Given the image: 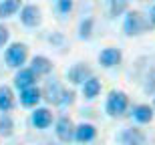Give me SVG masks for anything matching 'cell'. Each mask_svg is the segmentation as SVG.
Here are the masks:
<instances>
[{"mask_svg":"<svg viewBox=\"0 0 155 145\" xmlns=\"http://www.w3.org/2000/svg\"><path fill=\"white\" fill-rule=\"evenodd\" d=\"M20 20H22L24 26H38L40 24V10L35 4L24 6L22 12H20Z\"/></svg>","mask_w":155,"mask_h":145,"instance_id":"cell-7","label":"cell"},{"mask_svg":"<svg viewBox=\"0 0 155 145\" xmlns=\"http://www.w3.org/2000/svg\"><path fill=\"white\" fill-rule=\"evenodd\" d=\"M95 135H97V129L93 127L91 123H83L79 127L75 129V139L79 143H87V141H93L95 139Z\"/></svg>","mask_w":155,"mask_h":145,"instance_id":"cell-11","label":"cell"},{"mask_svg":"<svg viewBox=\"0 0 155 145\" xmlns=\"http://www.w3.org/2000/svg\"><path fill=\"white\" fill-rule=\"evenodd\" d=\"M121 145H145V133L139 129H125L119 137Z\"/></svg>","mask_w":155,"mask_h":145,"instance_id":"cell-6","label":"cell"},{"mask_svg":"<svg viewBox=\"0 0 155 145\" xmlns=\"http://www.w3.org/2000/svg\"><path fill=\"white\" fill-rule=\"evenodd\" d=\"M24 61H26V47L24 44L14 42V44H10L6 48V63H8V67L18 69L20 64H24Z\"/></svg>","mask_w":155,"mask_h":145,"instance_id":"cell-2","label":"cell"},{"mask_svg":"<svg viewBox=\"0 0 155 145\" xmlns=\"http://www.w3.org/2000/svg\"><path fill=\"white\" fill-rule=\"evenodd\" d=\"M8 41V28L0 24V47H4V42Z\"/></svg>","mask_w":155,"mask_h":145,"instance_id":"cell-25","label":"cell"},{"mask_svg":"<svg viewBox=\"0 0 155 145\" xmlns=\"http://www.w3.org/2000/svg\"><path fill=\"white\" fill-rule=\"evenodd\" d=\"M73 101H75V93H73V91H64L61 105H69V103H73Z\"/></svg>","mask_w":155,"mask_h":145,"instance_id":"cell-24","label":"cell"},{"mask_svg":"<svg viewBox=\"0 0 155 145\" xmlns=\"http://www.w3.org/2000/svg\"><path fill=\"white\" fill-rule=\"evenodd\" d=\"M36 81V75L32 73L30 69H20L16 73V77H14V85H16L20 91H24V89H30L32 85H35Z\"/></svg>","mask_w":155,"mask_h":145,"instance_id":"cell-8","label":"cell"},{"mask_svg":"<svg viewBox=\"0 0 155 145\" xmlns=\"http://www.w3.org/2000/svg\"><path fill=\"white\" fill-rule=\"evenodd\" d=\"M12 129H14L12 119L8 115H2V117H0V135L8 137V135H12Z\"/></svg>","mask_w":155,"mask_h":145,"instance_id":"cell-19","label":"cell"},{"mask_svg":"<svg viewBox=\"0 0 155 145\" xmlns=\"http://www.w3.org/2000/svg\"><path fill=\"white\" fill-rule=\"evenodd\" d=\"M99 91H101V83H99L95 77H91V79L83 85V93H85L87 99H95L99 95Z\"/></svg>","mask_w":155,"mask_h":145,"instance_id":"cell-17","label":"cell"},{"mask_svg":"<svg viewBox=\"0 0 155 145\" xmlns=\"http://www.w3.org/2000/svg\"><path fill=\"white\" fill-rule=\"evenodd\" d=\"M75 125H73V121H71L69 117H61L57 121V135L58 139L64 141V143H69V141L75 139Z\"/></svg>","mask_w":155,"mask_h":145,"instance_id":"cell-4","label":"cell"},{"mask_svg":"<svg viewBox=\"0 0 155 145\" xmlns=\"http://www.w3.org/2000/svg\"><path fill=\"white\" fill-rule=\"evenodd\" d=\"M127 109V95L121 91H111L107 99V113L109 115H121Z\"/></svg>","mask_w":155,"mask_h":145,"instance_id":"cell-3","label":"cell"},{"mask_svg":"<svg viewBox=\"0 0 155 145\" xmlns=\"http://www.w3.org/2000/svg\"><path fill=\"white\" fill-rule=\"evenodd\" d=\"M30 71H32L36 77L38 75H48V73L52 71V63L46 57H35L32 58V67H30Z\"/></svg>","mask_w":155,"mask_h":145,"instance_id":"cell-13","label":"cell"},{"mask_svg":"<svg viewBox=\"0 0 155 145\" xmlns=\"http://www.w3.org/2000/svg\"><path fill=\"white\" fill-rule=\"evenodd\" d=\"M91 32H93V18H85L79 26V36L81 38H91Z\"/></svg>","mask_w":155,"mask_h":145,"instance_id":"cell-21","label":"cell"},{"mask_svg":"<svg viewBox=\"0 0 155 145\" xmlns=\"http://www.w3.org/2000/svg\"><path fill=\"white\" fill-rule=\"evenodd\" d=\"M52 123V115L48 109H36L32 113V125L36 129H46Z\"/></svg>","mask_w":155,"mask_h":145,"instance_id":"cell-12","label":"cell"},{"mask_svg":"<svg viewBox=\"0 0 155 145\" xmlns=\"http://www.w3.org/2000/svg\"><path fill=\"white\" fill-rule=\"evenodd\" d=\"M99 63L103 67H115V64L121 63V51L119 48H105L101 54H99Z\"/></svg>","mask_w":155,"mask_h":145,"instance_id":"cell-10","label":"cell"},{"mask_svg":"<svg viewBox=\"0 0 155 145\" xmlns=\"http://www.w3.org/2000/svg\"><path fill=\"white\" fill-rule=\"evenodd\" d=\"M38 101H40V91L36 87L20 91V103H22L24 107H32V105H36Z\"/></svg>","mask_w":155,"mask_h":145,"instance_id":"cell-14","label":"cell"},{"mask_svg":"<svg viewBox=\"0 0 155 145\" xmlns=\"http://www.w3.org/2000/svg\"><path fill=\"white\" fill-rule=\"evenodd\" d=\"M45 145H54V143H45Z\"/></svg>","mask_w":155,"mask_h":145,"instance_id":"cell-27","label":"cell"},{"mask_svg":"<svg viewBox=\"0 0 155 145\" xmlns=\"http://www.w3.org/2000/svg\"><path fill=\"white\" fill-rule=\"evenodd\" d=\"M67 77H69V81L75 83V85H85V83L91 79V69H89L87 64L79 63V64H75V67L67 73Z\"/></svg>","mask_w":155,"mask_h":145,"instance_id":"cell-5","label":"cell"},{"mask_svg":"<svg viewBox=\"0 0 155 145\" xmlns=\"http://www.w3.org/2000/svg\"><path fill=\"white\" fill-rule=\"evenodd\" d=\"M63 95H64V89L61 87L57 81L46 83V87H45V97H46V101H48V103L61 105V101H63Z\"/></svg>","mask_w":155,"mask_h":145,"instance_id":"cell-9","label":"cell"},{"mask_svg":"<svg viewBox=\"0 0 155 145\" xmlns=\"http://www.w3.org/2000/svg\"><path fill=\"white\" fill-rule=\"evenodd\" d=\"M149 22H151V26H155V6L151 8V12H149Z\"/></svg>","mask_w":155,"mask_h":145,"instance_id":"cell-26","label":"cell"},{"mask_svg":"<svg viewBox=\"0 0 155 145\" xmlns=\"http://www.w3.org/2000/svg\"><path fill=\"white\" fill-rule=\"evenodd\" d=\"M20 8V0H2L0 2V18H8Z\"/></svg>","mask_w":155,"mask_h":145,"instance_id":"cell-16","label":"cell"},{"mask_svg":"<svg viewBox=\"0 0 155 145\" xmlns=\"http://www.w3.org/2000/svg\"><path fill=\"white\" fill-rule=\"evenodd\" d=\"M14 101H12V91L8 87H0V111H10Z\"/></svg>","mask_w":155,"mask_h":145,"instance_id":"cell-18","label":"cell"},{"mask_svg":"<svg viewBox=\"0 0 155 145\" xmlns=\"http://www.w3.org/2000/svg\"><path fill=\"white\" fill-rule=\"evenodd\" d=\"M57 4H58V10L63 12V14H67L73 8V0H57Z\"/></svg>","mask_w":155,"mask_h":145,"instance_id":"cell-23","label":"cell"},{"mask_svg":"<svg viewBox=\"0 0 155 145\" xmlns=\"http://www.w3.org/2000/svg\"><path fill=\"white\" fill-rule=\"evenodd\" d=\"M127 2L129 0H109L111 4V16H119V14H123L127 8Z\"/></svg>","mask_w":155,"mask_h":145,"instance_id":"cell-20","label":"cell"},{"mask_svg":"<svg viewBox=\"0 0 155 145\" xmlns=\"http://www.w3.org/2000/svg\"><path fill=\"white\" fill-rule=\"evenodd\" d=\"M123 28H125V32L129 36H133V35H141L145 30V20H143V14L141 12H137V10H133V12H129L125 16V24H123Z\"/></svg>","mask_w":155,"mask_h":145,"instance_id":"cell-1","label":"cell"},{"mask_svg":"<svg viewBox=\"0 0 155 145\" xmlns=\"http://www.w3.org/2000/svg\"><path fill=\"white\" fill-rule=\"evenodd\" d=\"M145 93H155V69L149 71L147 81H145Z\"/></svg>","mask_w":155,"mask_h":145,"instance_id":"cell-22","label":"cell"},{"mask_svg":"<svg viewBox=\"0 0 155 145\" xmlns=\"http://www.w3.org/2000/svg\"><path fill=\"white\" fill-rule=\"evenodd\" d=\"M133 117H135L139 123H149L151 119H153V109H151L149 105H137V107L133 109Z\"/></svg>","mask_w":155,"mask_h":145,"instance_id":"cell-15","label":"cell"}]
</instances>
